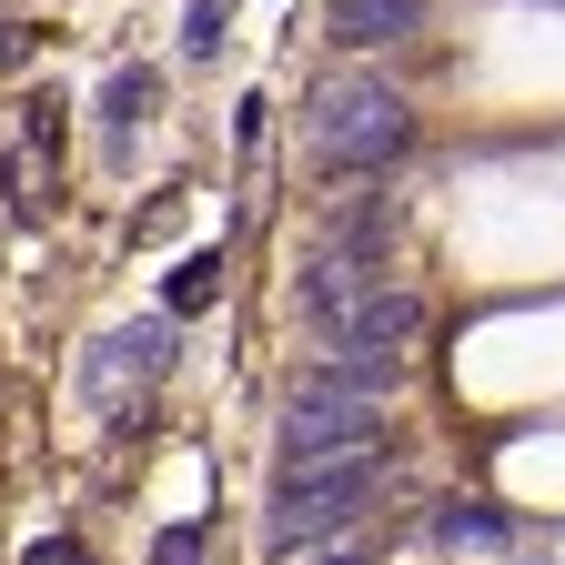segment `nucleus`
<instances>
[{"label": "nucleus", "mask_w": 565, "mask_h": 565, "mask_svg": "<svg viewBox=\"0 0 565 565\" xmlns=\"http://www.w3.org/2000/svg\"><path fill=\"white\" fill-rule=\"evenodd\" d=\"M294 565H364V555H294Z\"/></svg>", "instance_id": "2eb2a0df"}, {"label": "nucleus", "mask_w": 565, "mask_h": 565, "mask_svg": "<svg viewBox=\"0 0 565 565\" xmlns=\"http://www.w3.org/2000/svg\"><path fill=\"white\" fill-rule=\"evenodd\" d=\"M21 565H82V545H61V535H41V545H31Z\"/></svg>", "instance_id": "ddd939ff"}, {"label": "nucleus", "mask_w": 565, "mask_h": 565, "mask_svg": "<svg viewBox=\"0 0 565 565\" xmlns=\"http://www.w3.org/2000/svg\"><path fill=\"white\" fill-rule=\"evenodd\" d=\"M0 61H21V31H11V21H0Z\"/></svg>", "instance_id": "4468645a"}, {"label": "nucleus", "mask_w": 565, "mask_h": 565, "mask_svg": "<svg viewBox=\"0 0 565 565\" xmlns=\"http://www.w3.org/2000/svg\"><path fill=\"white\" fill-rule=\"evenodd\" d=\"M212 294H223V253H182V263H172V294H162V303H172V313H202Z\"/></svg>", "instance_id": "9d476101"}, {"label": "nucleus", "mask_w": 565, "mask_h": 565, "mask_svg": "<svg viewBox=\"0 0 565 565\" xmlns=\"http://www.w3.org/2000/svg\"><path fill=\"white\" fill-rule=\"evenodd\" d=\"M223 31H233V11H223V0H192V11H182V51H192V61H212V51H223Z\"/></svg>", "instance_id": "9b49d317"}, {"label": "nucleus", "mask_w": 565, "mask_h": 565, "mask_svg": "<svg viewBox=\"0 0 565 565\" xmlns=\"http://www.w3.org/2000/svg\"><path fill=\"white\" fill-rule=\"evenodd\" d=\"M374 282H384V263H374V253H343V243H313V263H303V313H313V323L333 333V323H343L353 303L374 294Z\"/></svg>", "instance_id": "423d86ee"}, {"label": "nucleus", "mask_w": 565, "mask_h": 565, "mask_svg": "<svg viewBox=\"0 0 565 565\" xmlns=\"http://www.w3.org/2000/svg\"><path fill=\"white\" fill-rule=\"evenodd\" d=\"M374 484H384L374 455H343V465H282L273 494H263V535H273V555H323L353 515L374 505Z\"/></svg>", "instance_id": "f03ea898"}, {"label": "nucleus", "mask_w": 565, "mask_h": 565, "mask_svg": "<svg viewBox=\"0 0 565 565\" xmlns=\"http://www.w3.org/2000/svg\"><path fill=\"white\" fill-rule=\"evenodd\" d=\"M162 364H172V313H162V323H121V333H102V343H92L82 394H92V404H121L131 384H152Z\"/></svg>", "instance_id": "20e7f679"}, {"label": "nucleus", "mask_w": 565, "mask_h": 565, "mask_svg": "<svg viewBox=\"0 0 565 565\" xmlns=\"http://www.w3.org/2000/svg\"><path fill=\"white\" fill-rule=\"evenodd\" d=\"M152 102H162V82H152V71H111L102 121H111V131H131V121H152Z\"/></svg>", "instance_id": "1a4fd4ad"}, {"label": "nucleus", "mask_w": 565, "mask_h": 565, "mask_svg": "<svg viewBox=\"0 0 565 565\" xmlns=\"http://www.w3.org/2000/svg\"><path fill=\"white\" fill-rule=\"evenodd\" d=\"M435 545H455V555H494V545H505V515H494L484 494H445V505H435Z\"/></svg>", "instance_id": "6e6552de"}, {"label": "nucleus", "mask_w": 565, "mask_h": 565, "mask_svg": "<svg viewBox=\"0 0 565 565\" xmlns=\"http://www.w3.org/2000/svg\"><path fill=\"white\" fill-rule=\"evenodd\" d=\"M414 323H424V303L404 294V282H374V294L353 303V313H343V323H333L323 343H333V353H394V364H404V343H414Z\"/></svg>", "instance_id": "39448f33"}, {"label": "nucleus", "mask_w": 565, "mask_h": 565, "mask_svg": "<svg viewBox=\"0 0 565 565\" xmlns=\"http://www.w3.org/2000/svg\"><path fill=\"white\" fill-rule=\"evenodd\" d=\"M152 565H202V535H192V525H172V535L152 545Z\"/></svg>", "instance_id": "f8f14e48"}, {"label": "nucleus", "mask_w": 565, "mask_h": 565, "mask_svg": "<svg viewBox=\"0 0 565 565\" xmlns=\"http://www.w3.org/2000/svg\"><path fill=\"white\" fill-rule=\"evenodd\" d=\"M303 141L323 172H394L414 141V102L384 82V71H333L303 111Z\"/></svg>", "instance_id": "f257e3e1"}, {"label": "nucleus", "mask_w": 565, "mask_h": 565, "mask_svg": "<svg viewBox=\"0 0 565 565\" xmlns=\"http://www.w3.org/2000/svg\"><path fill=\"white\" fill-rule=\"evenodd\" d=\"M343 455H374V404H353L313 374L282 404V465H343Z\"/></svg>", "instance_id": "7ed1b4c3"}, {"label": "nucleus", "mask_w": 565, "mask_h": 565, "mask_svg": "<svg viewBox=\"0 0 565 565\" xmlns=\"http://www.w3.org/2000/svg\"><path fill=\"white\" fill-rule=\"evenodd\" d=\"M414 21H424V0H333V41H353V51L404 41Z\"/></svg>", "instance_id": "0eeeda50"}]
</instances>
